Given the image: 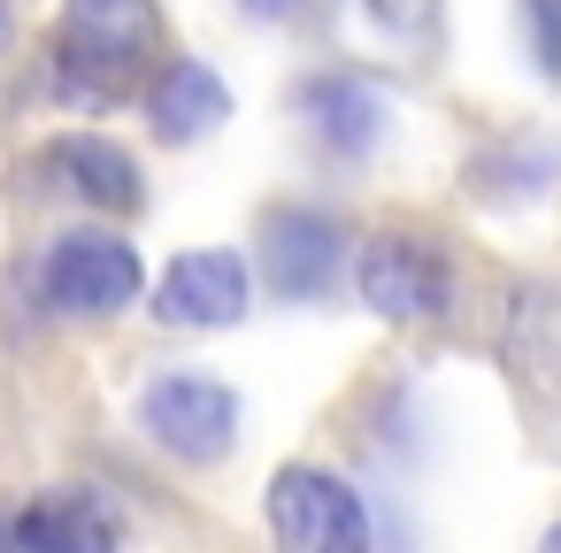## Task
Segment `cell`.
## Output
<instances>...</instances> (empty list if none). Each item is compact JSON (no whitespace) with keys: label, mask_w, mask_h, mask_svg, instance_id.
<instances>
[{"label":"cell","mask_w":561,"mask_h":553,"mask_svg":"<svg viewBox=\"0 0 561 553\" xmlns=\"http://www.w3.org/2000/svg\"><path fill=\"white\" fill-rule=\"evenodd\" d=\"M154 55H162L154 0H70V16L55 32V78L78 101H124Z\"/></svg>","instance_id":"6da1fadb"},{"label":"cell","mask_w":561,"mask_h":553,"mask_svg":"<svg viewBox=\"0 0 561 553\" xmlns=\"http://www.w3.org/2000/svg\"><path fill=\"white\" fill-rule=\"evenodd\" d=\"M270 538L277 553H369V507L346 476L293 461L270 476Z\"/></svg>","instance_id":"7a4b0ae2"},{"label":"cell","mask_w":561,"mask_h":553,"mask_svg":"<svg viewBox=\"0 0 561 553\" xmlns=\"http://www.w3.org/2000/svg\"><path fill=\"white\" fill-rule=\"evenodd\" d=\"M139 423L154 446H170L178 461H224L239 446V392L224 377L201 369H170L139 392Z\"/></svg>","instance_id":"3957f363"},{"label":"cell","mask_w":561,"mask_h":553,"mask_svg":"<svg viewBox=\"0 0 561 553\" xmlns=\"http://www.w3.org/2000/svg\"><path fill=\"white\" fill-rule=\"evenodd\" d=\"M0 553H124V515L93 484H55L0 507Z\"/></svg>","instance_id":"277c9868"},{"label":"cell","mask_w":561,"mask_h":553,"mask_svg":"<svg viewBox=\"0 0 561 553\" xmlns=\"http://www.w3.org/2000/svg\"><path fill=\"white\" fill-rule=\"evenodd\" d=\"M354 285H362V308H377L385 323H438L454 308V269L431 239H408V231H377L354 262Z\"/></svg>","instance_id":"5b68a950"},{"label":"cell","mask_w":561,"mask_h":553,"mask_svg":"<svg viewBox=\"0 0 561 553\" xmlns=\"http://www.w3.org/2000/svg\"><path fill=\"white\" fill-rule=\"evenodd\" d=\"M39 285L62 315H116L139 300V254L116 231H70L39 262Z\"/></svg>","instance_id":"8992f818"},{"label":"cell","mask_w":561,"mask_h":553,"mask_svg":"<svg viewBox=\"0 0 561 553\" xmlns=\"http://www.w3.org/2000/svg\"><path fill=\"white\" fill-rule=\"evenodd\" d=\"M346 269V231L323 208H270L262 216V277L277 300H323Z\"/></svg>","instance_id":"52a82bcc"},{"label":"cell","mask_w":561,"mask_h":553,"mask_svg":"<svg viewBox=\"0 0 561 553\" xmlns=\"http://www.w3.org/2000/svg\"><path fill=\"white\" fill-rule=\"evenodd\" d=\"M154 315L170 331H231L247 315V262L231 246H201V254H178L154 285Z\"/></svg>","instance_id":"ba28073f"},{"label":"cell","mask_w":561,"mask_h":553,"mask_svg":"<svg viewBox=\"0 0 561 553\" xmlns=\"http://www.w3.org/2000/svg\"><path fill=\"white\" fill-rule=\"evenodd\" d=\"M300 116L316 124V139L331 154H369L392 131V101L369 78H308L300 85Z\"/></svg>","instance_id":"9c48e42d"},{"label":"cell","mask_w":561,"mask_h":553,"mask_svg":"<svg viewBox=\"0 0 561 553\" xmlns=\"http://www.w3.org/2000/svg\"><path fill=\"white\" fill-rule=\"evenodd\" d=\"M47 170L85 200V208H108V216H131L147 193H139V162L116 147V139H101V131H70V139H55L47 147Z\"/></svg>","instance_id":"30bf717a"},{"label":"cell","mask_w":561,"mask_h":553,"mask_svg":"<svg viewBox=\"0 0 561 553\" xmlns=\"http://www.w3.org/2000/svg\"><path fill=\"white\" fill-rule=\"evenodd\" d=\"M147 108H154V131L162 139H201V131H216L224 116H231V85L208 70V62H162V78H154V93H147Z\"/></svg>","instance_id":"8fae6325"},{"label":"cell","mask_w":561,"mask_h":553,"mask_svg":"<svg viewBox=\"0 0 561 553\" xmlns=\"http://www.w3.org/2000/svg\"><path fill=\"white\" fill-rule=\"evenodd\" d=\"M362 16L392 39H431L438 16H446V0H362Z\"/></svg>","instance_id":"7c38bea8"},{"label":"cell","mask_w":561,"mask_h":553,"mask_svg":"<svg viewBox=\"0 0 561 553\" xmlns=\"http://www.w3.org/2000/svg\"><path fill=\"white\" fill-rule=\"evenodd\" d=\"M523 32H530L538 70L561 85V0H523Z\"/></svg>","instance_id":"4fadbf2b"},{"label":"cell","mask_w":561,"mask_h":553,"mask_svg":"<svg viewBox=\"0 0 561 553\" xmlns=\"http://www.w3.org/2000/svg\"><path fill=\"white\" fill-rule=\"evenodd\" d=\"M239 9L254 24H293V16H308V0H239Z\"/></svg>","instance_id":"5bb4252c"},{"label":"cell","mask_w":561,"mask_h":553,"mask_svg":"<svg viewBox=\"0 0 561 553\" xmlns=\"http://www.w3.org/2000/svg\"><path fill=\"white\" fill-rule=\"evenodd\" d=\"M538 553H561V522H553V530H546V545H538Z\"/></svg>","instance_id":"9a60e30c"},{"label":"cell","mask_w":561,"mask_h":553,"mask_svg":"<svg viewBox=\"0 0 561 553\" xmlns=\"http://www.w3.org/2000/svg\"><path fill=\"white\" fill-rule=\"evenodd\" d=\"M9 39H16V32H9V16H0V47H9Z\"/></svg>","instance_id":"2e32d148"}]
</instances>
